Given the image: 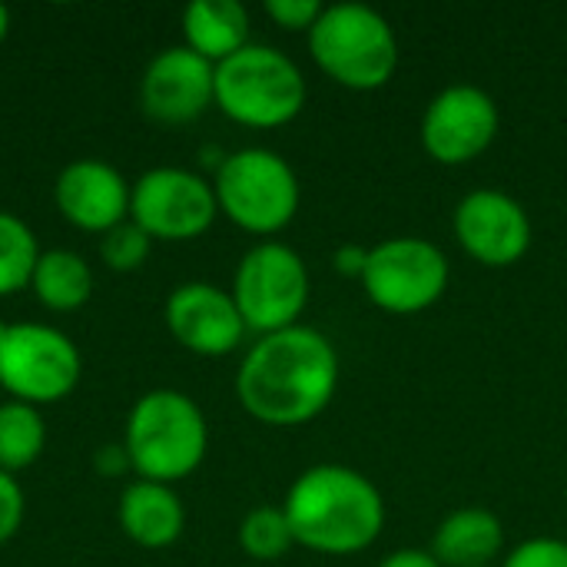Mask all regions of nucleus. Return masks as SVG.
Returning <instances> with one entry per match:
<instances>
[{
	"mask_svg": "<svg viewBox=\"0 0 567 567\" xmlns=\"http://www.w3.org/2000/svg\"><path fill=\"white\" fill-rule=\"evenodd\" d=\"M339 389V352L312 326L259 336L239 362L236 399L262 425L296 429L319 419Z\"/></svg>",
	"mask_w": 567,
	"mask_h": 567,
	"instance_id": "f257e3e1",
	"label": "nucleus"
},
{
	"mask_svg": "<svg viewBox=\"0 0 567 567\" xmlns=\"http://www.w3.org/2000/svg\"><path fill=\"white\" fill-rule=\"evenodd\" d=\"M282 512L296 545L346 558L359 555L385 528V498L379 485L349 465H312L286 492Z\"/></svg>",
	"mask_w": 567,
	"mask_h": 567,
	"instance_id": "f03ea898",
	"label": "nucleus"
},
{
	"mask_svg": "<svg viewBox=\"0 0 567 567\" xmlns=\"http://www.w3.org/2000/svg\"><path fill=\"white\" fill-rule=\"evenodd\" d=\"M123 449L140 478L176 485L203 465L209 452V425L196 399L186 392L153 389L133 402Z\"/></svg>",
	"mask_w": 567,
	"mask_h": 567,
	"instance_id": "7ed1b4c3",
	"label": "nucleus"
},
{
	"mask_svg": "<svg viewBox=\"0 0 567 567\" xmlns=\"http://www.w3.org/2000/svg\"><path fill=\"white\" fill-rule=\"evenodd\" d=\"M316 66L346 90H382L399 70V37L385 13L369 3H329L309 30Z\"/></svg>",
	"mask_w": 567,
	"mask_h": 567,
	"instance_id": "20e7f679",
	"label": "nucleus"
},
{
	"mask_svg": "<svg viewBox=\"0 0 567 567\" xmlns=\"http://www.w3.org/2000/svg\"><path fill=\"white\" fill-rule=\"evenodd\" d=\"M309 86L299 63L269 43H249L216 63V106L239 126L276 130L306 106Z\"/></svg>",
	"mask_w": 567,
	"mask_h": 567,
	"instance_id": "39448f33",
	"label": "nucleus"
},
{
	"mask_svg": "<svg viewBox=\"0 0 567 567\" xmlns=\"http://www.w3.org/2000/svg\"><path fill=\"white\" fill-rule=\"evenodd\" d=\"M219 213L252 236L282 233L302 203L292 163L269 146H243L226 153L213 176Z\"/></svg>",
	"mask_w": 567,
	"mask_h": 567,
	"instance_id": "423d86ee",
	"label": "nucleus"
},
{
	"mask_svg": "<svg viewBox=\"0 0 567 567\" xmlns=\"http://www.w3.org/2000/svg\"><path fill=\"white\" fill-rule=\"evenodd\" d=\"M229 292L249 332H282L309 306V266L292 246L262 239L239 259Z\"/></svg>",
	"mask_w": 567,
	"mask_h": 567,
	"instance_id": "0eeeda50",
	"label": "nucleus"
},
{
	"mask_svg": "<svg viewBox=\"0 0 567 567\" xmlns=\"http://www.w3.org/2000/svg\"><path fill=\"white\" fill-rule=\"evenodd\" d=\"M83 375L76 342L43 322H13L0 342V389L27 405L63 402Z\"/></svg>",
	"mask_w": 567,
	"mask_h": 567,
	"instance_id": "6e6552de",
	"label": "nucleus"
},
{
	"mask_svg": "<svg viewBox=\"0 0 567 567\" xmlns=\"http://www.w3.org/2000/svg\"><path fill=\"white\" fill-rule=\"evenodd\" d=\"M449 256L422 236H392L369 246L362 289L372 306L392 316H415L432 309L449 289Z\"/></svg>",
	"mask_w": 567,
	"mask_h": 567,
	"instance_id": "1a4fd4ad",
	"label": "nucleus"
},
{
	"mask_svg": "<svg viewBox=\"0 0 567 567\" xmlns=\"http://www.w3.org/2000/svg\"><path fill=\"white\" fill-rule=\"evenodd\" d=\"M219 216L213 183L183 166H153L130 189V219L163 243L199 239Z\"/></svg>",
	"mask_w": 567,
	"mask_h": 567,
	"instance_id": "9d476101",
	"label": "nucleus"
},
{
	"mask_svg": "<svg viewBox=\"0 0 567 567\" xmlns=\"http://www.w3.org/2000/svg\"><path fill=\"white\" fill-rule=\"evenodd\" d=\"M498 126V103L488 90L475 83H452L429 100L419 136L435 163L465 166L495 143Z\"/></svg>",
	"mask_w": 567,
	"mask_h": 567,
	"instance_id": "9b49d317",
	"label": "nucleus"
},
{
	"mask_svg": "<svg viewBox=\"0 0 567 567\" xmlns=\"http://www.w3.org/2000/svg\"><path fill=\"white\" fill-rule=\"evenodd\" d=\"M452 229L458 246L488 269H505L525 259L532 249V216L505 189H472L458 199Z\"/></svg>",
	"mask_w": 567,
	"mask_h": 567,
	"instance_id": "f8f14e48",
	"label": "nucleus"
},
{
	"mask_svg": "<svg viewBox=\"0 0 567 567\" xmlns=\"http://www.w3.org/2000/svg\"><path fill=\"white\" fill-rule=\"evenodd\" d=\"M140 106L156 123H193L216 106V66L189 47L159 50L140 76Z\"/></svg>",
	"mask_w": 567,
	"mask_h": 567,
	"instance_id": "ddd939ff",
	"label": "nucleus"
},
{
	"mask_svg": "<svg viewBox=\"0 0 567 567\" xmlns=\"http://www.w3.org/2000/svg\"><path fill=\"white\" fill-rule=\"evenodd\" d=\"M166 329L193 355L223 359L246 339V322L236 309L233 292L213 282H183L166 299Z\"/></svg>",
	"mask_w": 567,
	"mask_h": 567,
	"instance_id": "4468645a",
	"label": "nucleus"
},
{
	"mask_svg": "<svg viewBox=\"0 0 567 567\" xmlns=\"http://www.w3.org/2000/svg\"><path fill=\"white\" fill-rule=\"evenodd\" d=\"M130 183L126 176L96 156L66 163L53 183V203L60 216L83 233H106L130 219Z\"/></svg>",
	"mask_w": 567,
	"mask_h": 567,
	"instance_id": "2eb2a0df",
	"label": "nucleus"
},
{
	"mask_svg": "<svg viewBox=\"0 0 567 567\" xmlns=\"http://www.w3.org/2000/svg\"><path fill=\"white\" fill-rule=\"evenodd\" d=\"M116 518L133 545L153 551L176 545L186 528V508L173 492V485H159L146 478H136L120 492Z\"/></svg>",
	"mask_w": 567,
	"mask_h": 567,
	"instance_id": "dca6fc26",
	"label": "nucleus"
},
{
	"mask_svg": "<svg viewBox=\"0 0 567 567\" xmlns=\"http://www.w3.org/2000/svg\"><path fill=\"white\" fill-rule=\"evenodd\" d=\"M432 558L442 567H485L505 551V525L488 508H458L432 535Z\"/></svg>",
	"mask_w": 567,
	"mask_h": 567,
	"instance_id": "f3484780",
	"label": "nucleus"
},
{
	"mask_svg": "<svg viewBox=\"0 0 567 567\" xmlns=\"http://www.w3.org/2000/svg\"><path fill=\"white\" fill-rule=\"evenodd\" d=\"M249 10L239 0H193L183 10V47L213 66L249 47Z\"/></svg>",
	"mask_w": 567,
	"mask_h": 567,
	"instance_id": "a211bd4d",
	"label": "nucleus"
},
{
	"mask_svg": "<svg viewBox=\"0 0 567 567\" xmlns=\"http://www.w3.org/2000/svg\"><path fill=\"white\" fill-rule=\"evenodd\" d=\"M30 289L43 309L76 312L93 296V269L73 249H47L33 266Z\"/></svg>",
	"mask_w": 567,
	"mask_h": 567,
	"instance_id": "6ab92c4d",
	"label": "nucleus"
},
{
	"mask_svg": "<svg viewBox=\"0 0 567 567\" xmlns=\"http://www.w3.org/2000/svg\"><path fill=\"white\" fill-rule=\"evenodd\" d=\"M47 449V422L37 405L0 402V472L17 475L30 468Z\"/></svg>",
	"mask_w": 567,
	"mask_h": 567,
	"instance_id": "aec40b11",
	"label": "nucleus"
},
{
	"mask_svg": "<svg viewBox=\"0 0 567 567\" xmlns=\"http://www.w3.org/2000/svg\"><path fill=\"white\" fill-rule=\"evenodd\" d=\"M37 259L40 246L33 229L17 213L0 209V299L30 286Z\"/></svg>",
	"mask_w": 567,
	"mask_h": 567,
	"instance_id": "412c9836",
	"label": "nucleus"
},
{
	"mask_svg": "<svg viewBox=\"0 0 567 567\" xmlns=\"http://www.w3.org/2000/svg\"><path fill=\"white\" fill-rule=\"evenodd\" d=\"M292 545L296 538H292L289 518L276 505H259L239 522V548L259 565L279 561Z\"/></svg>",
	"mask_w": 567,
	"mask_h": 567,
	"instance_id": "4be33fe9",
	"label": "nucleus"
},
{
	"mask_svg": "<svg viewBox=\"0 0 567 567\" xmlns=\"http://www.w3.org/2000/svg\"><path fill=\"white\" fill-rule=\"evenodd\" d=\"M150 249L153 239L133 219H123L100 236V259L110 272H136L150 259Z\"/></svg>",
	"mask_w": 567,
	"mask_h": 567,
	"instance_id": "5701e85b",
	"label": "nucleus"
},
{
	"mask_svg": "<svg viewBox=\"0 0 567 567\" xmlns=\"http://www.w3.org/2000/svg\"><path fill=\"white\" fill-rule=\"evenodd\" d=\"M502 567H567V542L551 535L528 538L515 551H508Z\"/></svg>",
	"mask_w": 567,
	"mask_h": 567,
	"instance_id": "b1692460",
	"label": "nucleus"
},
{
	"mask_svg": "<svg viewBox=\"0 0 567 567\" xmlns=\"http://www.w3.org/2000/svg\"><path fill=\"white\" fill-rule=\"evenodd\" d=\"M322 3L319 0H266V13L276 27L282 30H312L316 20L322 17Z\"/></svg>",
	"mask_w": 567,
	"mask_h": 567,
	"instance_id": "393cba45",
	"label": "nucleus"
},
{
	"mask_svg": "<svg viewBox=\"0 0 567 567\" xmlns=\"http://www.w3.org/2000/svg\"><path fill=\"white\" fill-rule=\"evenodd\" d=\"M23 512H27V498H23L20 482L13 475L0 472V545H7L20 532Z\"/></svg>",
	"mask_w": 567,
	"mask_h": 567,
	"instance_id": "a878e982",
	"label": "nucleus"
},
{
	"mask_svg": "<svg viewBox=\"0 0 567 567\" xmlns=\"http://www.w3.org/2000/svg\"><path fill=\"white\" fill-rule=\"evenodd\" d=\"M332 262H336V272H339V276H346V279H362L365 262H369V249H365V246H355V243H346V246L336 249Z\"/></svg>",
	"mask_w": 567,
	"mask_h": 567,
	"instance_id": "bb28decb",
	"label": "nucleus"
},
{
	"mask_svg": "<svg viewBox=\"0 0 567 567\" xmlns=\"http://www.w3.org/2000/svg\"><path fill=\"white\" fill-rule=\"evenodd\" d=\"M93 468L103 475V478H120L130 472V455L123 445H103L93 452Z\"/></svg>",
	"mask_w": 567,
	"mask_h": 567,
	"instance_id": "cd10ccee",
	"label": "nucleus"
},
{
	"mask_svg": "<svg viewBox=\"0 0 567 567\" xmlns=\"http://www.w3.org/2000/svg\"><path fill=\"white\" fill-rule=\"evenodd\" d=\"M379 567H442L432 551H422V548H402V551H392Z\"/></svg>",
	"mask_w": 567,
	"mask_h": 567,
	"instance_id": "c85d7f7f",
	"label": "nucleus"
},
{
	"mask_svg": "<svg viewBox=\"0 0 567 567\" xmlns=\"http://www.w3.org/2000/svg\"><path fill=\"white\" fill-rule=\"evenodd\" d=\"M10 23H13L10 7H7V3H0V43H3V40H7V33H10Z\"/></svg>",
	"mask_w": 567,
	"mask_h": 567,
	"instance_id": "c756f323",
	"label": "nucleus"
},
{
	"mask_svg": "<svg viewBox=\"0 0 567 567\" xmlns=\"http://www.w3.org/2000/svg\"><path fill=\"white\" fill-rule=\"evenodd\" d=\"M7 329H10V322H3V316H0V342H3V336H7Z\"/></svg>",
	"mask_w": 567,
	"mask_h": 567,
	"instance_id": "7c9ffc66",
	"label": "nucleus"
},
{
	"mask_svg": "<svg viewBox=\"0 0 567 567\" xmlns=\"http://www.w3.org/2000/svg\"><path fill=\"white\" fill-rule=\"evenodd\" d=\"M485 567H495V565H485Z\"/></svg>",
	"mask_w": 567,
	"mask_h": 567,
	"instance_id": "2f4dec72",
	"label": "nucleus"
}]
</instances>
